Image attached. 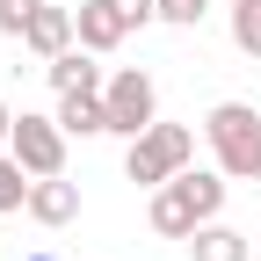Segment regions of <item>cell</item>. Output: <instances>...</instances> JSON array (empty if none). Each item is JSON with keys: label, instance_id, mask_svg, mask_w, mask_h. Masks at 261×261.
<instances>
[{"label": "cell", "instance_id": "5", "mask_svg": "<svg viewBox=\"0 0 261 261\" xmlns=\"http://www.w3.org/2000/svg\"><path fill=\"white\" fill-rule=\"evenodd\" d=\"M196 225H203V211H196V196L181 189V174L160 181V189H152V232H160V240H189Z\"/></svg>", "mask_w": 261, "mask_h": 261}, {"label": "cell", "instance_id": "8", "mask_svg": "<svg viewBox=\"0 0 261 261\" xmlns=\"http://www.w3.org/2000/svg\"><path fill=\"white\" fill-rule=\"evenodd\" d=\"M29 218H37V225H73L80 218V189L65 174H37V181H29Z\"/></svg>", "mask_w": 261, "mask_h": 261}, {"label": "cell", "instance_id": "16", "mask_svg": "<svg viewBox=\"0 0 261 261\" xmlns=\"http://www.w3.org/2000/svg\"><path fill=\"white\" fill-rule=\"evenodd\" d=\"M116 8L130 15V29H145V22H160V0H116Z\"/></svg>", "mask_w": 261, "mask_h": 261}, {"label": "cell", "instance_id": "15", "mask_svg": "<svg viewBox=\"0 0 261 261\" xmlns=\"http://www.w3.org/2000/svg\"><path fill=\"white\" fill-rule=\"evenodd\" d=\"M160 22H174V29H196V22H203V0H160Z\"/></svg>", "mask_w": 261, "mask_h": 261}, {"label": "cell", "instance_id": "6", "mask_svg": "<svg viewBox=\"0 0 261 261\" xmlns=\"http://www.w3.org/2000/svg\"><path fill=\"white\" fill-rule=\"evenodd\" d=\"M73 29H80V44H87V51H102V58H109V51L130 37V15L116 8V0H80Z\"/></svg>", "mask_w": 261, "mask_h": 261}, {"label": "cell", "instance_id": "17", "mask_svg": "<svg viewBox=\"0 0 261 261\" xmlns=\"http://www.w3.org/2000/svg\"><path fill=\"white\" fill-rule=\"evenodd\" d=\"M8 130H15V109H8V102H0V145H8Z\"/></svg>", "mask_w": 261, "mask_h": 261}, {"label": "cell", "instance_id": "13", "mask_svg": "<svg viewBox=\"0 0 261 261\" xmlns=\"http://www.w3.org/2000/svg\"><path fill=\"white\" fill-rule=\"evenodd\" d=\"M232 44L247 58H261V0H232Z\"/></svg>", "mask_w": 261, "mask_h": 261}, {"label": "cell", "instance_id": "14", "mask_svg": "<svg viewBox=\"0 0 261 261\" xmlns=\"http://www.w3.org/2000/svg\"><path fill=\"white\" fill-rule=\"evenodd\" d=\"M37 8H44V0H0V37H22Z\"/></svg>", "mask_w": 261, "mask_h": 261}, {"label": "cell", "instance_id": "1", "mask_svg": "<svg viewBox=\"0 0 261 261\" xmlns=\"http://www.w3.org/2000/svg\"><path fill=\"white\" fill-rule=\"evenodd\" d=\"M203 138L232 181H261V109L254 102H218L203 116Z\"/></svg>", "mask_w": 261, "mask_h": 261}, {"label": "cell", "instance_id": "9", "mask_svg": "<svg viewBox=\"0 0 261 261\" xmlns=\"http://www.w3.org/2000/svg\"><path fill=\"white\" fill-rule=\"evenodd\" d=\"M254 247H247V232H232V225H196L189 232V261H247Z\"/></svg>", "mask_w": 261, "mask_h": 261}, {"label": "cell", "instance_id": "11", "mask_svg": "<svg viewBox=\"0 0 261 261\" xmlns=\"http://www.w3.org/2000/svg\"><path fill=\"white\" fill-rule=\"evenodd\" d=\"M123 174L138 181V189H160V181H174V167H167V152H160V145L145 138V130H138V138H130V152H123Z\"/></svg>", "mask_w": 261, "mask_h": 261}, {"label": "cell", "instance_id": "18", "mask_svg": "<svg viewBox=\"0 0 261 261\" xmlns=\"http://www.w3.org/2000/svg\"><path fill=\"white\" fill-rule=\"evenodd\" d=\"M29 261H58V254H29Z\"/></svg>", "mask_w": 261, "mask_h": 261}, {"label": "cell", "instance_id": "2", "mask_svg": "<svg viewBox=\"0 0 261 261\" xmlns=\"http://www.w3.org/2000/svg\"><path fill=\"white\" fill-rule=\"evenodd\" d=\"M102 102H109V130H116V138H138V130L160 123V87H152V73H138V65L109 73Z\"/></svg>", "mask_w": 261, "mask_h": 261}, {"label": "cell", "instance_id": "4", "mask_svg": "<svg viewBox=\"0 0 261 261\" xmlns=\"http://www.w3.org/2000/svg\"><path fill=\"white\" fill-rule=\"evenodd\" d=\"M44 73H51V87H58V94H102V87H109L102 51H87V44H65L58 58H44Z\"/></svg>", "mask_w": 261, "mask_h": 261}, {"label": "cell", "instance_id": "10", "mask_svg": "<svg viewBox=\"0 0 261 261\" xmlns=\"http://www.w3.org/2000/svg\"><path fill=\"white\" fill-rule=\"evenodd\" d=\"M58 123H65V138H102L109 130V102L102 94H58Z\"/></svg>", "mask_w": 261, "mask_h": 261}, {"label": "cell", "instance_id": "7", "mask_svg": "<svg viewBox=\"0 0 261 261\" xmlns=\"http://www.w3.org/2000/svg\"><path fill=\"white\" fill-rule=\"evenodd\" d=\"M22 44L37 51V58H58L65 44H80V29H73V8H58V0H44L37 15H29V29H22Z\"/></svg>", "mask_w": 261, "mask_h": 261}, {"label": "cell", "instance_id": "3", "mask_svg": "<svg viewBox=\"0 0 261 261\" xmlns=\"http://www.w3.org/2000/svg\"><path fill=\"white\" fill-rule=\"evenodd\" d=\"M8 152L22 160L29 174H65V123L58 116H15V130H8Z\"/></svg>", "mask_w": 261, "mask_h": 261}, {"label": "cell", "instance_id": "12", "mask_svg": "<svg viewBox=\"0 0 261 261\" xmlns=\"http://www.w3.org/2000/svg\"><path fill=\"white\" fill-rule=\"evenodd\" d=\"M29 181H37V174H29L8 145H0V211H29Z\"/></svg>", "mask_w": 261, "mask_h": 261}]
</instances>
